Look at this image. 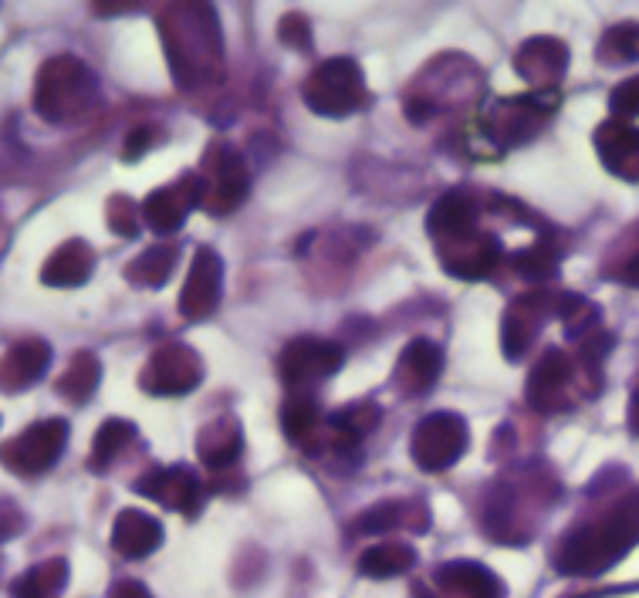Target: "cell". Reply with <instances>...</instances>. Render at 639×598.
Listing matches in <instances>:
<instances>
[{"label": "cell", "mask_w": 639, "mask_h": 598, "mask_svg": "<svg viewBox=\"0 0 639 598\" xmlns=\"http://www.w3.org/2000/svg\"><path fill=\"white\" fill-rule=\"evenodd\" d=\"M632 544H639V493L619 501L596 524H582L562 537L555 568L565 575H599L613 568Z\"/></svg>", "instance_id": "6da1fadb"}, {"label": "cell", "mask_w": 639, "mask_h": 598, "mask_svg": "<svg viewBox=\"0 0 639 598\" xmlns=\"http://www.w3.org/2000/svg\"><path fill=\"white\" fill-rule=\"evenodd\" d=\"M98 102V81L75 55L47 58L34 78V112L47 122H78Z\"/></svg>", "instance_id": "7a4b0ae2"}, {"label": "cell", "mask_w": 639, "mask_h": 598, "mask_svg": "<svg viewBox=\"0 0 639 598\" xmlns=\"http://www.w3.org/2000/svg\"><path fill=\"white\" fill-rule=\"evenodd\" d=\"M305 106L325 119H346L369 102L366 75L353 58H328L305 78Z\"/></svg>", "instance_id": "3957f363"}, {"label": "cell", "mask_w": 639, "mask_h": 598, "mask_svg": "<svg viewBox=\"0 0 639 598\" xmlns=\"http://www.w3.org/2000/svg\"><path fill=\"white\" fill-rule=\"evenodd\" d=\"M68 446V423L52 416L37 420L8 443H0V464H4L14 477H41L52 470Z\"/></svg>", "instance_id": "277c9868"}, {"label": "cell", "mask_w": 639, "mask_h": 598, "mask_svg": "<svg viewBox=\"0 0 639 598\" xmlns=\"http://www.w3.org/2000/svg\"><path fill=\"white\" fill-rule=\"evenodd\" d=\"M470 443V430L457 413H430L416 423L410 439V457L426 474L451 470Z\"/></svg>", "instance_id": "5b68a950"}, {"label": "cell", "mask_w": 639, "mask_h": 598, "mask_svg": "<svg viewBox=\"0 0 639 598\" xmlns=\"http://www.w3.org/2000/svg\"><path fill=\"white\" fill-rule=\"evenodd\" d=\"M555 106H559L555 91H531V95H518V98H501V102H495V109L484 116V132L505 149L521 145L545 126V119Z\"/></svg>", "instance_id": "8992f818"}, {"label": "cell", "mask_w": 639, "mask_h": 598, "mask_svg": "<svg viewBox=\"0 0 639 598\" xmlns=\"http://www.w3.org/2000/svg\"><path fill=\"white\" fill-rule=\"evenodd\" d=\"M204 170H207V173H201V180L207 186L204 210L214 214V217H224V214L237 210L243 204V196H248V186H251L243 156L227 142H214L207 149V156H204Z\"/></svg>", "instance_id": "52a82bcc"}, {"label": "cell", "mask_w": 639, "mask_h": 598, "mask_svg": "<svg viewBox=\"0 0 639 598\" xmlns=\"http://www.w3.org/2000/svg\"><path fill=\"white\" fill-rule=\"evenodd\" d=\"M346 362L338 341L328 338H294L284 345V352L278 359V376L291 392H305L308 385L335 376Z\"/></svg>", "instance_id": "ba28073f"}, {"label": "cell", "mask_w": 639, "mask_h": 598, "mask_svg": "<svg viewBox=\"0 0 639 598\" xmlns=\"http://www.w3.org/2000/svg\"><path fill=\"white\" fill-rule=\"evenodd\" d=\"M204 382V362L183 341H166L145 362L139 385L150 395H186Z\"/></svg>", "instance_id": "9c48e42d"}, {"label": "cell", "mask_w": 639, "mask_h": 598, "mask_svg": "<svg viewBox=\"0 0 639 598\" xmlns=\"http://www.w3.org/2000/svg\"><path fill=\"white\" fill-rule=\"evenodd\" d=\"M220 294H224V261L210 247H201L189 261V274L180 291V315L186 322H207L220 308Z\"/></svg>", "instance_id": "30bf717a"}, {"label": "cell", "mask_w": 639, "mask_h": 598, "mask_svg": "<svg viewBox=\"0 0 639 598\" xmlns=\"http://www.w3.org/2000/svg\"><path fill=\"white\" fill-rule=\"evenodd\" d=\"M204 196H207V186H204L201 173H183L176 183L160 186L145 196L142 220L156 233H176L193 207H204Z\"/></svg>", "instance_id": "8fae6325"}, {"label": "cell", "mask_w": 639, "mask_h": 598, "mask_svg": "<svg viewBox=\"0 0 639 598\" xmlns=\"http://www.w3.org/2000/svg\"><path fill=\"white\" fill-rule=\"evenodd\" d=\"M132 490L186 518L204 508V487L189 467H153L132 483Z\"/></svg>", "instance_id": "7c38bea8"}, {"label": "cell", "mask_w": 639, "mask_h": 598, "mask_svg": "<svg viewBox=\"0 0 639 598\" xmlns=\"http://www.w3.org/2000/svg\"><path fill=\"white\" fill-rule=\"evenodd\" d=\"M552 305H555V297L549 291H528L508 305L505 322H501V348L508 359H521L528 352L538 328L549 322Z\"/></svg>", "instance_id": "4fadbf2b"}, {"label": "cell", "mask_w": 639, "mask_h": 598, "mask_svg": "<svg viewBox=\"0 0 639 598\" xmlns=\"http://www.w3.org/2000/svg\"><path fill=\"white\" fill-rule=\"evenodd\" d=\"M426 233L436 240L440 251L477 237V204L470 199V193L454 189L447 196H440L433 210L426 214Z\"/></svg>", "instance_id": "5bb4252c"}, {"label": "cell", "mask_w": 639, "mask_h": 598, "mask_svg": "<svg viewBox=\"0 0 639 598\" xmlns=\"http://www.w3.org/2000/svg\"><path fill=\"white\" fill-rule=\"evenodd\" d=\"M565 68H568V47L559 37H531L515 55V72L538 91H555Z\"/></svg>", "instance_id": "9a60e30c"}, {"label": "cell", "mask_w": 639, "mask_h": 598, "mask_svg": "<svg viewBox=\"0 0 639 598\" xmlns=\"http://www.w3.org/2000/svg\"><path fill=\"white\" fill-rule=\"evenodd\" d=\"M572 379V359L562 348H545V356L534 362L528 376V406L538 413H555L565 406V389Z\"/></svg>", "instance_id": "2e32d148"}, {"label": "cell", "mask_w": 639, "mask_h": 598, "mask_svg": "<svg viewBox=\"0 0 639 598\" xmlns=\"http://www.w3.org/2000/svg\"><path fill=\"white\" fill-rule=\"evenodd\" d=\"M52 366V345L44 338H21L0 356V392H24Z\"/></svg>", "instance_id": "e0dca14e"}, {"label": "cell", "mask_w": 639, "mask_h": 598, "mask_svg": "<svg viewBox=\"0 0 639 598\" xmlns=\"http://www.w3.org/2000/svg\"><path fill=\"white\" fill-rule=\"evenodd\" d=\"M440 372H444V352L430 338H413L400 352L392 379H397L403 395H423L440 379Z\"/></svg>", "instance_id": "ac0fdd59"}, {"label": "cell", "mask_w": 639, "mask_h": 598, "mask_svg": "<svg viewBox=\"0 0 639 598\" xmlns=\"http://www.w3.org/2000/svg\"><path fill=\"white\" fill-rule=\"evenodd\" d=\"M444 258V271L461 278V281H480L501 261V240L490 233H477L464 243H454L447 251H440Z\"/></svg>", "instance_id": "d6986e66"}, {"label": "cell", "mask_w": 639, "mask_h": 598, "mask_svg": "<svg viewBox=\"0 0 639 598\" xmlns=\"http://www.w3.org/2000/svg\"><path fill=\"white\" fill-rule=\"evenodd\" d=\"M596 149L599 160L609 173L636 180L639 176V129L622 122V119H609L599 126L596 132Z\"/></svg>", "instance_id": "ffe728a7"}, {"label": "cell", "mask_w": 639, "mask_h": 598, "mask_svg": "<svg viewBox=\"0 0 639 598\" xmlns=\"http://www.w3.org/2000/svg\"><path fill=\"white\" fill-rule=\"evenodd\" d=\"M160 544H163V524L153 514L136 511V508L119 511V518L112 524V547L122 558H129V562L150 558Z\"/></svg>", "instance_id": "44dd1931"}, {"label": "cell", "mask_w": 639, "mask_h": 598, "mask_svg": "<svg viewBox=\"0 0 639 598\" xmlns=\"http://www.w3.org/2000/svg\"><path fill=\"white\" fill-rule=\"evenodd\" d=\"M243 450V430L237 423V416H220L214 423H207L196 436V457H201L204 467H210L214 474L230 470L237 464Z\"/></svg>", "instance_id": "7402d4cb"}, {"label": "cell", "mask_w": 639, "mask_h": 598, "mask_svg": "<svg viewBox=\"0 0 639 598\" xmlns=\"http://www.w3.org/2000/svg\"><path fill=\"white\" fill-rule=\"evenodd\" d=\"M95 271V251L85 240H65L58 251L44 261L41 281L47 287H82Z\"/></svg>", "instance_id": "603a6c76"}, {"label": "cell", "mask_w": 639, "mask_h": 598, "mask_svg": "<svg viewBox=\"0 0 639 598\" xmlns=\"http://www.w3.org/2000/svg\"><path fill=\"white\" fill-rule=\"evenodd\" d=\"M436 581L461 598H505V588L495 578V572H487L484 565H474V562L444 565L436 572Z\"/></svg>", "instance_id": "cb8c5ba5"}, {"label": "cell", "mask_w": 639, "mask_h": 598, "mask_svg": "<svg viewBox=\"0 0 639 598\" xmlns=\"http://www.w3.org/2000/svg\"><path fill=\"white\" fill-rule=\"evenodd\" d=\"M98 382H102V362H98L95 352H75L68 369L58 376L55 392L72 406H85L88 399L95 395Z\"/></svg>", "instance_id": "d4e9b609"}, {"label": "cell", "mask_w": 639, "mask_h": 598, "mask_svg": "<svg viewBox=\"0 0 639 598\" xmlns=\"http://www.w3.org/2000/svg\"><path fill=\"white\" fill-rule=\"evenodd\" d=\"M68 585V562L65 558H47L34 568H28L21 578L11 581L14 598H58Z\"/></svg>", "instance_id": "484cf974"}, {"label": "cell", "mask_w": 639, "mask_h": 598, "mask_svg": "<svg viewBox=\"0 0 639 598\" xmlns=\"http://www.w3.org/2000/svg\"><path fill=\"white\" fill-rule=\"evenodd\" d=\"M318 426H322V410L312 395L305 392H294L284 410H281V430L284 436L294 443V446H308L315 436H318Z\"/></svg>", "instance_id": "4316f807"}, {"label": "cell", "mask_w": 639, "mask_h": 598, "mask_svg": "<svg viewBox=\"0 0 639 598\" xmlns=\"http://www.w3.org/2000/svg\"><path fill=\"white\" fill-rule=\"evenodd\" d=\"M416 565V552L410 544H376L366 547L359 558V572L369 578H397Z\"/></svg>", "instance_id": "83f0119b"}, {"label": "cell", "mask_w": 639, "mask_h": 598, "mask_svg": "<svg viewBox=\"0 0 639 598\" xmlns=\"http://www.w3.org/2000/svg\"><path fill=\"white\" fill-rule=\"evenodd\" d=\"M176 258L180 251L173 243H160V247H150V251H142L129 268H126V278L139 287H163L166 278L173 274L176 268Z\"/></svg>", "instance_id": "f1b7e54d"}, {"label": "cell", "mask_w": 639, "mask_h": 598, "mask_svg": "<svg viewBox=\"0 0 639 598\" xmlns=\"http://www.w3.org/2000/svg\"><path fill=\"white\" fill-rule=\"evenodd\" d=\"M136 439V426L129 420H106L95 433V443H91V457H88V467L95 474L109 470V464H116V457L126 450V446Z\"/></svg>", "instance_id": "f546056e"}, {"label": "cell", "mask_w": 639, "mask_h": 598, "mask_svg": "<svg viewBox=\"0 0 639 598\" xmlns=\"http://www.w3.org/2000/svg\"><path fill=\"white\" fill-rule=\"evenodd\" d=\"M382 420V410L376 403H369V399H359V403L353 406H342L332 413L328 426L335 430L338 443H359L366 433H372Z\"/></svg>", "instance_id": "4dcf8cb0"}, {"label": "cell", "mask_w": 639, "mask_h": 598, "mask_svg": "<svg viewBox=\"0 0 639 598\" xmlns=\"http://www.w3.org/2000/svg\"><path fill=\"white\" fill-rule=\"evenodd\" d=\"M511 268L521 278H528V281H549L559 271V251L549 240H538L534 247H528V251H518L511 258Z\"/></svg>", "instance_id": "1f68e13d"}, {"label": "cell", "mask_w": 639, "mask_h": 598, "mask_svg": "<svg viewBox=\"0 0 639 598\" xmlns=\"http://www.w3.org/2000/svg\"><path fill=\"white\" fill-rule=\"evenodd\" d=\"M407 518H410V508L407 504L386 501V504H376V508L362 511L356 518V531H362V534H382V531H392V528L407 524Z\"/></svg>", "instance_id": "d6a6232c"}, {"label": "cell", "mask_w": 639, "mask_h": 598, "mask_svg": "<svg viewBox=\"0 0 639 598\" xmlns=\"http://www.w3.org/2000/svg\"><path fill=\"white\" fill-rule=\"evenodd\" d=\"M599 55L609 62H639V24H619L606 34Z\"/></svg>", "instance_id": "836d02e7"}, {"label": "cell", "mask_w": 639, "mask_h": 598, "mask_svg": "<svg viewBox=\"0 0 639 598\" xmlns=\"http://www.w3.org/2000/svg\"><path fill=\"white\" fill-rule=\"evenodd\" d=\"M278 37H281L288 47H294V52H302V55H308V52H312V44H315V41H312V24H308V18L299 14V11H291V14L281 18Z\"/></svg>", "instance_id": "e575fe53"}, {"label": "cell", "mask_w": 639, "mask_h": 598, "mask_svg": "<svg viewBox=\"0 0 639 598\" xmlns=\"http://www.w3.org/2000/svg\"><path fill=\"white\" fill-rule=\"evenodd\" d=\"M106 220H109V227H112L119 237H136V233H139V214H136V204H132L129 196H122V193H116V196L109 199Z\"/></svg>", "instance_id": "d590c367"}, {"label": "cell", "mask_w": 639, "mask_h": 598, "mask_svg": "<svg viewBox=\"0 0 639 598\" xmlns=\"http://www.w3.org/2000/svg\"><path fill=\"white\" fill-rule=\"evenodd\" d=\"M609 109H613V116L622 119V122L639 116V75H632V78H626L622 85L613 88V95H609Z\"/></svg>", "instance_id": "8d00e7d4"}, {"label": "cell", "mask_w": 639, "mask_h": 598, "mask_svg": "<svg viewBox=\"0 0 639 598\" xmlns=\"http://www.w3.org/2000/svg\"><path fill=\"white\" fill-rule=\"evenodd\" d=\"M153 142H156V129H153V126H139V129H132V132L126 135V145H122V160H126V163L142 160V156L153 149Z\"/></svg>", "instance_id": "74e56055"}, {"label": "cell", "mask_w": 639, "mask_h": 598, "mask_svg": "<svg viewBox=\"0 0 639 598\" xmlns=\"http://www.w3.org/2000/svg\"><path fill=\"white\" fill-rule=\"evenodd\" d=\"M24 531V514L14 501L0 497V541H11Z\"/></svg>", "instance_id": "f35d334b"}, {"label": "cell", "mask_w": 639, "mask_h": 598, "mask_svg": "<svg viewBox=\"0 0 639 598\" xmlns=\"http://www.w3.org/2000/svg\"><path fill=\"white\" fill-rule=\"evenodd\" d=\"M109 598H153V595H150V588H145L142 581H136V578H122V581H116V585H112Z\"/></svg>", "instance_id": "ab89813d"}, {"label": "cell", "mask_w": 639, "mask_h": 598, "mask_svg": "<svg viewBox=\"0 0 639 598\" xmlns=\"http://www.w3.org/2000/svg\"><path fill=\"white\" fill-rule=\"evenodd\" d=\"M622 281H626V284H632V287H639V251L626 261V268H622Z\"/></svg>", "instance_id": "60d3db41"}, {"label": "cell", "mask_w": 639, "mask_h": 598, "mask_svg": "<svg viewBox=\"0 0 639 598\" xmlns=\"http://www.w3.org/2000/svg\"><path fill=\"white\" fill-rule=\"evenodd\" d=\"M629 430L639 433V389H636L632 399H629Z\"/></svg>", "instance_id": "b9f144b4"}, {"label": "cell", "mask_w": 639, "mask_h": 598, "mask_svg": "<svg viewBox=\"0 0 639 598\" xmlns=\"http://www.w3.org/2000/svg\"><path fill=\"white\" fill-rule=\"evenodd\" d=\"M413 598H433V591L426 585H413Z\"/></svg>", "instance_id": "7bdbcfd3"}, {"label": "cell", "mask_w": 639, "mask_h": 598, "mask_svg": "<svg viewBox=\"0 0 639 598\" xmlns=\"http://www.w3.org/2000/svg\"><path fill=\"white\" fill-rule=\"evenodd\" d=\"M0 568H4V558H0Z\"/></svg>", "instance_id": "ee69618b"}]
</instances>
